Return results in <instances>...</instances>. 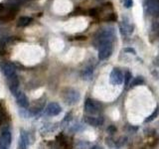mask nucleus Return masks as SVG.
Segmentation results:
<instances>
[{
	"instance_id": "nucleus-1",
	"label": "nucleus",
	"mask_w": 159,
	"mask_h": 149,
	"mask_svg": "<svg viewBox=\"0 0 159 149\" xmlns=\"http://www.w3.org/2000/svg\"><path fill=\"white\" fill-rule=\"evenodd\" d=\"M116 39V30L113 27H106L102 29H99L98 32L94 35L93 45L94 47L98 48L99 45L104 42H112Z\"/></svg>"
},
{
	"instance_id": "nucleus-2",
	"label": "nucleus",
	"mask_w": 159,
	"mask_h": 149,
	"mask_svg": "<svg viewBox=\"0 0 159 149\" xmlns=\"http://www.w3.org/2000/svg\"><path fill=\"white\" fill-rule=\"evenodd\" d=\"M62 98L64 102L67 106H73L79 102V101L81 99V94L80 93L73 88H66L63 89V92L61 93Z\"/></svg>"
},
{
	"instance_id": "nucleus-3",
	"label": "nucleus",
	"mask_w": 159,
	"mask_h": 149,
	"mask_svg": "<svg viewBox=\"0 0 159 149\" xmlns=\"http://www.w3.org/2000/svg\"><path fill=\"white\" fill-rule=\"evenodd\" d=\"M19 7L12 6L9 4H0V21L8 22L14 19Z\"/></svg>"
},
{
	"instance_id": "nucleus-4",
	"label": "nucleus",
	"mask_w": 159,
	"mask_h": 149,
	"mask_svg": "<svg viewBox=\"0 0 159 149\" xmlns=\"http://www.w3.org/2000/svg\"><path fill=\"white\" fill-rule=\"evenodd\" d=\"M143 9L146 14L154 18H159V0H145Z\"/></svg>"
},
{
	"instance_id": "nucleus-5",
	"label": "nucleus",
	"mask_w": 159,
	"mask_h": 149,
	"mask_svg": "<svg viewBox=\"0 0 159 149\" xmlns=\"http://www.w3.org/2000/svg\"><path fill=\"white\" fill-rule=\"evenodd\" d=\"M102 111V104L96 99L93 98H87L84 102V111L89 115H94L101 112Z\"/></svg>"
},
{
	"instance_id": "nucleus-6",
	"label": "nucleus",
	"mask_w": 159,
	"mask_h": 149,
	"mask_svg": "<svg viewBox=\"0 0 159 149\" xmlns=\"http://www.w3.org/2000/svg\"><path fill=\"white\" fill-rule=\"evenodd\" d=\"M98 60L99 61L107 60L112 54V50H113L112 42H104V43L101 44L98 47Z\"/></svg>"
},
{
	"instance_id": "nucleus-7",
	"label": "nucleus",
	"mask_w": 159,
	"mask_h": 149,
	"mask_svg": "<svg viewBox=\"0 0 159 149\" xmlns=\"http://www.w3.org/2000/svg\"><path fill=\"white\" fill-rule=\"evenodd\" d=\"M0 70H1L2 74L7 79L16 74V66L13 62H2L0 63Z\"/></svg>"
},
{
	"instance_id": "nucleus-8",
	"label": "nucleus",
	"mask_w": 159,
	"mask_h": 149,
	"mask_svg": "<svg viewBox=\"0 0 159 149\" xmlns=\"http://www.w3.org/2000/svg\"><path fill=\"white\" fill-rule=\"evenodd\" d=\"M123 79H124V74L117 68L112 69L109 74V82L113 86H119V84H123Z\"/></svg>"
},
{
	"instance_id": "nucleus-9",
	"label": "nucleus",
	"mask_w": 159,
	"mask_h": 149,
	"mask_svg": "<svg viewBox=\"0 0 159 149\" xmlns=\"http://www.w3.org/2000/svg\"><path fill=\"white\" fill-rule=\"evenodd\" d=\"M62 111V107L58 102H50L45 108V114L48 116H57Z\"/></svg>"
},
{
	"instance_id": "nucleus-10",
	"label": "nucleus",
	"mask_w": 159,
	"mask_h": 149,
	"mask_svg": "<svg viewBox=\"0 0 159 149\" xmlns=\"http://www.w3.org/2000/svg\"><path fill=\"white\" fill-rule=\"evenodd\" d=\"M134 26L130 24L128 21H126L125 18H123L122 21L119 23V31H120L122 36H128L133 33Z\"/></svg>"
},
{
	"instance_id": "nucleus-11",
	"label": "nucleus",
	"mask_w": 159,
	"mask_h": 149,
	"mask_svg": "<svg viewBox=\"0 0 159 149\" xmlns=\"http://www.w3.org/2000/svg\"><path fill=\"white\" fill-rule=\"evenodd\" d=\"M84 121L86 122L87 124L93 127H98V126H101L102 124L103 123V118L101 116H94V115H87L84 116Z\"/></svg>"
},
{
	"instance_id": "nucleus-12",
	"label": "nucleus",
	"mask_w": 159,
	"mask_h": 149,
	"mask_svg": "<svg viewBox=\"0 0 159 149\" xmlns=\"http://www.w3.org/2000/svg\"><path fill=\"white\" fill-rule=\"evenodd\" d=\"M8 87L10 92L12 94H16L18 93V88H19V79L17 77V74H14V76L8 78Z\"/></svg>"
},
{
	"instance_id": "nucleus-13",
	"label": "nucleus",
	"mask_w": 159,
	"mask_h": 149,
	"mask_svg": "<svg viewBox=\"0 0 159 149\" xmlns=\"http://www.w3.org/2000/svg\"><path fill=\"white\" fill-rule=\"evenodd\" d=\"M15 97H16V102L20 107H22V108L29 107V99L24 93L18 92L16 94H15Z\"/></svg>"
},
{
	"instance_id": "nucleus-14",
	"label": "nucleus",
	"mask_w": 159,
	"mask_h": 149,
	"mask_svg": "<svg viewBox=\"0 0 159 149\" xmlns=\"http://www.w3.org/2000/svg\"><path fill=\"white\" fill-rule=\"evenodd\" d=\"M28 144H29L28 134L25 130H21L19 136V141H18V149H27Z\"/></svg>"
},
{
	"instance_id": "nucleus-15",
	"label": "nucleus",
	"mask_w": 159,
	"mask_h": 149,
	"mask_svg": "<svg viewBox=\"0 0 159 149\" xmlns=\"http://www.w3.org/2000/svg\"><path fill=\"white\" fill-rule=\"evenodd\" d=\"M0 139H1L2 142L5 144V145H7L9 147L10 144H11V141H12V134H11V131H10L8 128L3 129V130L1 131Z\"/></svg>"
},
{
	"instance_id": "nucleus-16",
	"label": "nucleus",
	"mask_w": 159,
	"mask_h": 149,
	"mask_svg": "<svg viewBox=\"0 0 159 149\" xmlns=\"http://www.w3.org/2000/svg\"><path fill=\"white\" fill-rule=\"evenodd\" d=\"M93 74V68L92 66H88L87 68H84L82 71V73H81L82 78L84 79H86V81H89V79H92Z\"/></svg>"
},
{
	"instance_id": "nucleus-17",
	"label": "nucleus",
	"mask_w": 159,
	"mask_h": 149,
	"mask_svg": "<svg viewBox=\"0 0 159 149\" xmlns=\"http://www.w3.org/2000/svg\"><path fill=\"white\" fill-rule=\"evenodd\" d=\"M144 84H145V79H144V78L142 76H137L133 79H131V82L128 86V88H133L138 86H142Z\"/></svg>"
},
{
	"instance_id": "nucleus-18",
	"label": "nucleus",
	"mask_w": 159,
	"mask_h": 149,
	"mask_svg": "<svg viewBox=\"0 0 159 149\" xmlns=\"http://www.w3.org/2000/svg\"><path fill=\"white\" fill-rule=\"evenodd\" d=\"M33 22V18L32 17H28V16H22L20 17L18 22H17V27H26L28 25H30Z\"/></svg>"
},
{
	"instance_id": "nucleus-19",
	"label": "nucleus",
	"mask_w": 159,
	"mask_h": 149,
	"mask_svg": "<svg viewBox=\"0 0 159 149\" xmlns=\"http://www.w3.org/2000/svg\"><path fill=\"white\" fill-rule=\"evenodd\" d=\"M159 116V106H156V108L154 109V111L149 115L147 118H145V120H144V122L145 123H148V122H151V121H153L154 119H155L156 117H158Z\"/></svg>"
},
{
	"instance_id": "nucleus-20",
	"label": "nucleus",
	"mask_w": 159,
	"mask_h": 149,
	"mask_svg": "<svg viewBox=\"0 0 159 149\" xmlns=\"http://www.w3.org/2000/svg\"><path fill=\"white\" fill-rule=\"evenodd\" d=\"M132 78H133L132 74L129 71H126L125 74H124V79H123V84H124V87H125V88H128V86H129V84H130Z\"/></svg>"
},
{
	"instance_id": "nucleus-21",
	"label": "nucleus",
	"mask_w": 159,
	"mask_h": 149,
	"mask_svg": "<svg viewBox=\"0 0 159 149\" xmlns=\"http://www.w3.org/2000/svg\"><path fill=\"white\" fill-rule=\"evenodd\" d=\"M126 141H127V137L122 136V137L119 138L117 141H114V147H116V148H120V147L125 145Z\"/></svg>"
},
{
	"instance_id": "nucleus-22",
	"label": "nucleus",
	"mask_w": 159,
	"mask_h": 149,
	"mask_svg": "<svg viewBox=\"0 0 159 149\" xmlns=\"http://www.w3.org/2000/svg\"><path fill=\"white\" fill-rule=\"evenodd\" d=\"M84 129V125H82V124H80V123H76V124H74V125H72L71 127L69 128V131L70 132H73V133H76V132H80V131H82Z\"/></svg>"
},
{
	"instance_id": "nucleus-23",
	"label": "nucleus",
	"mask_w": 159,
	"mask_h": 149,
	"mask_svg": "<svg viewBox=\"0 0 159 149\" xmlns=\"http://www.w3.org/2000/svg\"><path fill=\"white\" fill-rule=\"evenodd\" d=\"M28 0H6V4H9V5H12V6H16V7H19L20 5L25 3Z\"/></svg>"
},
{
	"instance_id": "nucleus-24",
	"label": "nucleus",
	"mask_w": 159,
	"mask_h": 149,
	"mask_svg": "<svg viewBox=\"0 0 159 149\" xmlns=\"http://www.w3.org/2000/svg\"><path fill=\"white\" fill-rule=\"evenodd\" d=\"M104 21H108V22H114L117 20V15L116 13H108L107 16L106 18H103Z\"/></svg>"
},
{
	"instance_id": "nucleus-25",
	"label": "nucleus",
	"mask_w": 159,
	"mask_h": 149,
	"mask_svg": "<svg viewBox=\"0 0 159 149\" xmlns=\"http://www.w3.org/2000/svg\"><path fill=\"white\" fill-rule=\"evenodd\" d=\"M89 15L91 17H98L99 15V10L98 8H93L89 10Z\"/></svg>"
},
{
	"instance_id": "nucleus-26",
	"label": "nucleus",
	"mask_w": 159,
	"mask_h": 149,
	"mask_svg": "<svg viewBox=\"0 0 159 149\" xmlns=\"http://www.w3.org/2000/svg\"><path fill=\"white\" fill-rule=\"evenodd\" d=\"M123 52L124 53H127V54H131V55H136V51H135V50H134L133 48H130V47L124 48L123 49Z\"/></svg>"
},
{
	"instance_id": "nucleus-27",
	"label": "nucleus",
	"mask_w": 159,
	"mask_h": 149,
	"mask_svg": "<svg viewBox=\"0 0 159 149\" xmlns=\"http://www.w3.org/2000/svg\"><path fill=\"white\" fill-rule=\"evenodd\" d=\"M123 6L125 8H131L133 6V1H132V0H124Z\"/></svg>"
},
{
	"instance_id": "nucleus-28",
	"label": "nucleus",
	"mask_w": 159,
	"mask_h": 149,
	"mask_svg": "<svg viewBox=\"0 0 159 149\" xmlns=\"http://www.w3.org/2000/svg\"><path fill=\"white\" fill-rule=\"evenodd\" d=\"M84 13H86V12H84L82 8L78 7V8H77V9L75 10V11L72 13V15H84Z\"/></svg>"
},
{
	"instance_id": "nucleus-29",
	"label": "nucleus",
	"mask_w": 159,
	"mask_h": 149,
	"mask_svg": "<svg viewBox=\"0 0 159 149\" xmlns=\"http://www.w3.org/2000/svg\"><path fill=\"white\" fill-rule=\"evenodd\" d=\"M107 132L109 134H114V133L116 132V127L114 126V125H109L107 127Z\"/></svg>"
},
{
	"instance_id": "nucleus-30",
	"label": "nucleus",
	"mask_w": 159,
	"mask_h": 149,
	"mask_svg": "<svg viewBox=\"0 0 159 149\" xmlns=\"http://www.w3.org/2000/svg\"><path fill=\"white\" fill-rule=\"evenodd\" d=\"M153 65L156 68H159V54L157 55L155 58H154V60H153Z\"/></svg>"
},
{
	"instance_id": "nucleus-31",
	"label": "nucleus",
	"mask_w": 159,
	"mask_h": 149,
	"mask_svg": "<svg viewBox=\"0 0 159 149\" xmlns=\"http://www.w3.org/2000/svg\"><path fill=\"white\" fill-rule=\"evenodd\" d=\"M152 30H153V31H158V30H159V22H157V21L153 22V24H152Z\"/></svg>"
},
{
	"instance_id": "nucleus-32",
	"label": "nucleus",
	"mask_w": 159,
	"mask_h": 149,
	"mask_svg": "<svg viewBox=\"0 0 159 149\" xmlns=\"http://www.w3.org/2000/svg\"><path fill=\"white\" fill-rule=\"evenodd\" d=\"M128 130H130V132H132V133H134L135 132L137 129H138V127L137 126H132V125H128L127 127H126Z\"/></svg>"
},
{
	"instance_id": "nucleus-33",
	"label": "nucleus",
	"mask_w": 159,
	"mask_h": 149,
	"mask_svg": "<svg viewBox=\"0 0 159 149\" xmlns=\"http://www.w3.org/2000/svg\"><path fill=\"white\" fill-rule=\"evenodd\" d=\"M75 40H78V41H84V40H87V37L83 36V35H79V36L75 37Z\"/></svg>"
},
{
	"instance_id": "nucleus-34",
	"label": "nucleus",
	"mask_w": 159,
	"mask_h": 149,
	"mask_svg": "<svg viewBox=\"0 0 159 149\" xmlns=\"http://www.w3.org/2000/svg\"><path fill=\"white\" fill-rule=\"evenodd\" d=\"M86 148V144L84 142H79L78 145H77V149H84Z\"/></svg>"
},
{
	"instance_id": "nucleus-35",
	"label": "nucleus",
	"mask_w": 159,
	"mask_h": 149,
	"mask_svg": "<svg viewBox=\"0 0 159 149\" xmlns=\"http://www.w3.org/2000/svg\"><path fill=\"white\" fill-rule=\"evenodd\" d=\"M9 147L7 145H5V144L2 142V140L0 139V149H8Z\"/></svg>"
},
{
	"instance_id": "nucleus-36",
	"label": "nucleus",
	"mask_w": 159,
	"mask_h": 149,
	"mask_svg": "<svg viewBox=\"0 0 159 149\" xmlns=\"http://www.w3.org/2000/svg\"><path fill=\"white\" fill-rule=\"evenodd\" d=\"M71 118H72V112H70V113H68L67 115H66V118L64 119V121H67V120H71Z\"/></svg>"
},
{
	"instance_id": "nucleus-37",
	"label": "nucleus",
	"mask_w": 159,
	"mask_h": 149,
	"mask_svg": "<svg viewBox=\"0 0 159 149\" xmlns=\"http://www.w3.org/2000/svg\"><path fill=\"white\" fill-rule=\"evenodd\" d=\"M3 119H4V113L0 111V124L3 122Z\"/></svg>"
},
{
	"instance_id": "nucleus-38",
	"label": "nucleus",
	"mask_w": 159,
	"mask_h": 149,
	"mask_svg": "<svg viewBox=\"0 0 159 149\" xmlns=\"http://www.w3.org/2000/svg\"><path fill=\"white\" fill-rule=\"evenodd\" d=\"M89 149H102L101 146H98V145H93V146H92Z\"/></svg>"
}]
</instances>
